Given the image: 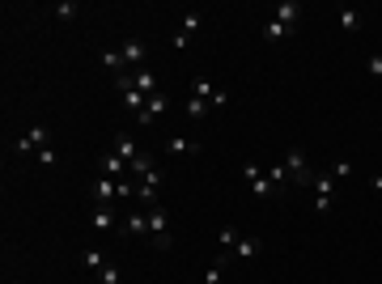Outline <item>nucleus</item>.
Returning <instances> with one entry per match:
<instances>
[{
	"instance_id": "f257e3e1",
	"label": "nucleus",
	"mask_w": 382,
	"mask_h": 284,
	"mask_svg": "<svg viewBox=\"0 0 382 284\" xmlns=\"http://www.w3.org/2000/svg\"><path fill=\"white\" fill-rule=\"evenodd\" d=\"M242 179H246L250 195H255V200H264V204L285 195V187H276V183L268 179V170H264V166H255V162H246V166H242Z\"/></svg>"
},
{
	"instance_id": "f03ea898",
	"label": "nucleus",
	"mask_w": 382,
	"mask_h": 284,
	"mask_svg": "<svg viewBox=\"0 0 382 284\" xmlns=\"http://www.w3.org/2000/svg\"><path fill=\"white\" fill-rule=\"evenodd\" d=\"M39 149H51V127H47V123H30V127L13 140V157H34Z\"/></svg>"
},
{
	"instance_id": "7ed1b4c3",
	"label": "nucleus",
	"mask_w": 382,
	"mask_h": 284,
	"mask_svg": "<svg viewBox=\"0 0 382 284\" xmlns=\"http://www.w3.org/2000/svg\"><path fill=\"white\" fill-rule=\"evenodd\" d=\"M149 212V242L153 250H170L174 246V233H170V212L158 204V208H145Z\"/></svg>"
},
{
	"instance_id": "20e7f679",
	"label": "nucleus",
	"mask_w": 382,
	"mask_h": 284,
	"mask_svg": "<svg viewBox=\"0 0 382 284\" xmlns=\"http://www.w3.org/2000/svg\"><path fill=\"white\" fill-rule=\"evenodd\" d=\"M281 166H285V174H289L293 187H310V183H314V170H310V162H306V149H289Z\"/></svg>"
},
{
	"instance_id": "39448f33",
	"label": "nucleus",
	"mask_w": 382,
	"mask_h": 284,
	"mask_svg": "<svg viewBox=\"0 0 382 284\" xmlns=\"http://www.w3.org/2000/svg\"><path fill=\"white\" fill-rule=\"evenodd\" d=\"M200 30H204V13H183V26L170 34V43L183 51V47H191V39H196Z\"/></svg>"
},
{
	"instance_id": "423d86ee",
	"label": "nucleus",
	"mask_w": 382,
	"mask_h": 284,
	"mask_svg": "<svg viewBox=\"0 0 382 284\" xmlns=\"http://www.w3.org/2000/svg\"><path fill=\"white\" fill-rule=\"evenodd\" d=\"M166 153H174V157H200L204 153V145H200V140H191V136H166V145H162Z\"/></svg>"
},
{
	"instance_id": "0eeeda50",
	"label": "nucleus",
	"mask_w": 382,
	"mask_h": 284,
	"mask_svg": "<svg viewBox=\"0 0 382 284\" xmlns=\"http://www.w3.org/2000/svg\"><path fill=\"white\" fill-rule=\"evenodd\" d=\"M115 225H119L115 204H94V212H89V229H94V233H110Z\"/></svg>"
},
{
	"instance_id": "6e6552de",
	"label": "nucleus",
	"mask_w": 382,
	"mask_h": 284,
	"mask_svg": "<svg viewBox=\"0 0 382 284\" xmlns=\"http://www.w3.org/2000/svg\"><path fill=\"white\" fill-rule=\"evenodd\" d=\"M98 170H102L106 179H132V166H127V162H123L119 153H110V149H106V153L98 157Z\"/></svg>"
},
{
	"instance_id": "1a4fd4ad",
	"label": "nucleus",
	"mask_w": 382,
	"mask_h": 284,
	"mask_svg": "<svg viewBox=\"0 0 382 284\" xmlns=\"http://www.w3.org/2000/svg\"><path fill=\"white\" fill-rule=\"evenodd\" d=\"M110 153H119V157H123L127 166H132V162H136V157H141L145 149L136 145V136H127V131H119V136L110 140Z\"/></svg>"
},
{
	"instance_id": "9d476101",
	"label": "nucleus",
	"mask_w": 382,
	"mask_h": 284,
	"mask_svg": "<svg viewBox=\"0 0 382 284\" xmlns=\"http://www.w3.org/2000/svg\"><path fill=\"white\" fill-rule=\"evenodd\" d=\"M119 51H123V60H127V68H132V72H136V68H145L149 47H145L141 39H123V43H119Z\"/></svg>"
},
{
	"instance_id": "9b49d317",
	"label": "nucleus",
	"mask_w": 382,
	"mask_h": 284,
	"mask_svg": "<svg viewBox=\"0 0 382 284\" xmlns=\"http://www.w3.org/2000/svg\"><path fill=\"white\" fill-rule=\"evenodd\" d=\"M260 250H264V242L260 238H255V233H242L238 242H234V259H242V263H250V259H260Z\"/></svg>"
},
{
	"instance_id": "f8f14e48",
	"label": "nucleus",
	"mask_w": 382,
	"mask_h": 284,
	"mask_svg": "<svg viewBox=\"0 0 382 284\" xmlns=\"http://www.w3.org/2000/svg\"><path fill=\"white\" fill-rule=\"evenodd\" d=\"M166 106H170V93H153L149 102H145V115L136 119V123H145V127H153L162 115H166Z\"/></svg>"
},
{
	"instance_id": "ddd939ff",
	"label": "nucleus",
	"mask_w": 382,
	"mask_h": 284,
	"mask_svg": "<svg viewBox=\"0 0 382 284\" xmlns=\"http://www.w3.org/2000/svg\"><path fill=\"white\" fill-rule=\"evenodd\" d=\"M119 229H123V238H145V233H149V212H132V217H123V221H119Z\"/></svg>"
},
{
	"instance_id": "4468645a",
	"label": "nucleus",
	"mask_w": 382,
	"mask_h": 284,
	"mask_svg": "<svg viewBox=\"0 0 382 284\" xmlns=\"http://www.w3.org/2000/svg\"><path fill=\"white\" fill-rule=\"evenodd\" d=\"M132 89H141L145 98L162 93V89H158V72H153V68H136V72H132Z\"/></svg>"
},
{
	"instance_id": "2eb2a0df",
	"label": "nucleus",
	"mask_w": 382,
	"mask_h": 284,
	"mask_svg": "<svg viewBox=\"0 0 382 284\" xmlns=\"http://www.w3.org/2000/svg\"><path fill=\"white\" fill-rule=\"evenodd\" d=\"M119 183H123V179H106V174H102V179L94 183V204H115V195H119Z\"/></svg>"
},
{
	"instance_id": "dca6fc26",
	"label": "nucleus",
	"mask_w": 382,
	"mask_h": 284,
	"mask_svg": "<svg viewBox=\"0 0 382 284\" xmlns=\"http://www.w3.org/2000/svg\"><path fill=\"white\" fill-rule=\"evenodd\" d=\"M272 18L285 22V26H298V18H302V0H281V5L272 9Z\"/></svg>"
},
{
	"instance_id": "f3484780",
	"label": "nucleus",
	"mask_w": 382,
	"mask_h": 284,
	"mask_svg": "<svg viewBox=\"0 0 382 284\" xmlns=\"http://www.w3.org/2000/svg\"><path fill=\"white\" fill-rule=\"evenodd\" d=\"M229 259H234V254H217V263H208V267H204V284H225Z\"/></svg>"
},
{
	"instance_id": "a211bd4d",
	"label": "nucleus",
	"mask_w": 382,
	"mask_h": 284,
	"mask_svg": "<svg viewBox=\"0 0 382 284\" xmlns=\"http://www.w3.org/2000/svg\"><path fill=\"white\" fill-rule=\"evenodd\" d=\"M102 68H110V77H123V72H132V68H127V60H123V51H119V47L102 51Z\"/></svg>"
},
{
	"instance_id": "6ab92c4d",
	"label": "nucleus",
	"mask_w": 382,
	"mask_h": 284,
	"mask_svg": "<svg viewBox=\"0 0 382 284\" xmlns=\"http://www.w3.org/2000/svg\"><path fill=\"white\" fill-rule=\"evenodd\" d=\"M314 195H340V179L331 174V170H323V174H314Z\"/></svg>"
},
{
	"instance_id": "aec40b11",
	"label": "nucleus",
	"mask_w": 382,
	"mask_h": 284,
	"mask_svg": "<svg viewBox=\"0 0 382 284\" xmlns=\"http://www.w3.org/2000/svg\"><path fill=\"white\" fill-rule=\"evenodd\" d=\"M336 22H340V30H344V34H357V30L365 26V18H361L357 9H340V13H336Z\"/></svg>"
},
{
	"instance_id": "412c9836",
	"label": "nucleus",
	"mask_w": 382,
	"mask_h": 284,
	"mask_svg": "<svg viewBox=\"0 0 382 284\" xmlns=\"http://www.w3.org/2000/svg\"><path fill=\"white\" fill-rule=\"evenodd\" d=\"M81 267H85V271H94V276H98V271H102V267H106V254H102V246H89V250H85V254H81Z\"/></svg>"
},
{
	"instance_id": "4be33fe9",
	"label": "nucleus",
	"mask_w": 382,
	"mask_h": 284,
	"mask_svg": "<svg viewBox=\"0 0 382 284\" xmlns=\"http://www.w3.org/2000/svg\"><path fill=\"white\" fill-rule=\"evenodd\" d=\"M293 30H298V26H285V22H276V18H272V22L264 26V39H268V43H281V39H289Z\"/></svg>"
},
{
	"instance_id": "5701e85b",
	"label": "nucleus",
	"mask_w": 382,
	"mask_h": 284,
	"mask_svg": "<svg viewBox=\"0 0 382 284\" xmlns=\"http://www.w3.org/2000/svg\"><path fill=\"white\" fill-rule=\"evenodd\" d=\"M208 110H212V102H204V98H191V93H187V102H183V115H187V119H204Z\"/></svg>"
},
{
	"instance_id": "b1692460",
	"label": "nucleus",
	"mask_w": 382,
	"mask_h": 284,
	"mask_svg": "<svg viewBox=\"0 0 382 284\" xmlns=\"http://www.w3.org/2000/svg\"><path fill=\"white\" fill-rule=\"evenodd\" d=\"M238 238H242V233H238V229H234V225H221V229H217V250H221V254H229V250H234V242H238Z\"/></svg>"
},
{
	"instance_id": "393cba45",
	"label": "nucleus",
	"mask_w": 382,
	"mask_h": 284,
	"mask_svg": "<svg viewBox=\"0 0 382 284\" xmlns=\"http://www.w3.org/2000/svg\"><path fill=\"white\" fill-rule=\"evenodd\" d=\"M145 102H149V98H145V93H141V89H123V106H127V110H132V115H136V119H141V115H145Z\"/></svg>"
},
{
	"instance_id": "a878e982",
	"label": "nucleus",
	"mask_w": 382,
	"mask_h": 284,
	"mask_svg": "<svg viewBox=\"0 0 382 284\" xmlns=\"http://www.w3.org/2000/svg\"><path fill=\"white\" fill-rule=\"evenodd\" d=\"M212 93H217V89H212V81H208V77H196V81H191V98L212 102Z\"/></svg>"
},
{
	"instance_id": "bb28decb",
	"label": "nucleus",
	"mask_w": 382,
	"mask_h": 284,
	"mask_svg": "<svg viewBox=\"0 0 382 284\" xmlns=\"http://www.w3.org/2000/svg\"><path fill=\"white\" fill-rule=\"evenodd\" d=\"M51 18H56V22H72V18H77V5H72V0H60V5L51 9Z\"/></svg>"
},
{
	"instance_id": "cd10ccee",
	"label": "nucleus",
	"mask_w": 382,
	"mask_h": 284,
	"mask_svg": "<svg viewBox=\"0 0 382 284\" xmlns=\"http://www.w3.org/2000/svg\"><path fill=\"white\" fill-rule=\"evenodd\" d=\"M268 179H272V183H276V187H285V191H289V187H293V183H289V174H285V166H281V162H276V166H268Z\"/></svg>"
},
{
	"instance_id": "c85d7f7f",
	"label": "nucleus",
	"mask_w": 382,
	"mask_h": 284,
	"mask_svg": "<svg viewBox=\"0 0 382 284\" xmlns=\"http://www.w3.org/2000/svg\"><path fill=\"white\" fill-rule=\"evenodd\" d=\"M94 280H102V284H119V280H123V271H119L115 263H106V267H102V271H98Z\"/></svg>"
},
{
	"instance_id": "c756f323",
	"label": "nucleus",
	"mask_w": 382,
	"mask_h": 284,
	"mask_svg": "<svg viewBox=\"0 0 382 284\" xmlns=\"http://www.w3.org/2000/svg\"><path fill=\"white\" fill-rule=\"evenodd\" d=\"M336 200H340V195H314V212H319V217H327V212L336 208Z\"/></svg>"
},
{
	"instance_id": "7c9ffc66",
	"label": "nucleus",
	"mask_w": 382,
	"mask_h": 284,
	"mask_svg": "<svg viewBox=\"0 0 382 284\" xmlns=\"http://www.w3.org/2000/svg\"><path fill=\"white\" fill-rule=\"evenodd\" d=\"M331 174H336V179H352V162H336Z\"/></svg>"
},
{
	"instance_id": "2f4dec72",
	"label": "nucleus",
	"mask_w": 382,
	"mask_h": 284,
	"mask_svg": "<svg viewBox=\"0 0 382 284\" xmlns=\"http://www.w3.org/2000/svg\"><path fill=\"white\" fill-rule=\"evenodd\" d=\"M365 68H369V77H378V81H382V56H369V60H365Z\"/></svg>"
},
{
	"instance_id": "473e14b6",
	"label": "nucleus",
	"mask_w": 382,
	"mask_h": 284,
	"mask_svg": "<svg viewBox=\"0 0 382 284\" xmlns=\"http://www.w3.org/2000/svg\"><path fill=\"white\" fill-rule=\"evenodd\" d=\"M34 157H39V166H56V149H39Z\"/></svg>"
},
{
	"instance_id": "72a5a7b5",
	"label": "nucleus",
	"mask_w": 382,
	"mask_h": 284,
	"mask_svg": "<svg viewBox=\"0 0 382 284\" xmlns=\"http://www.w3.org/2000/svg\"><path fill=\"white\" fill-rule=\"evenodd\" d=\"M369 191H378V195H382V174H374V179H369Z\"/></svg>"
},
{
	"instance_id": "f704fd0d",
	"label": "nucleus",
	"mask_w": 382,
	"mask_h": 284,
	"mask_svg": "<svg viewBox=\"0 0 382 284\" xmlns=\"http://www.w3.org/2000/svg\"><path fill=\"white\" fill-rule=\"evenodd\" d=\"M94 284H102V280H94Z\"/></svg>"
}]
</instances>
